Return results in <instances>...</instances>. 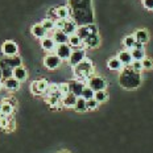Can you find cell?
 Here are the masks:
<instances>
[{
  "instance_id": "1",
  "label": "cell",
  "mask_w": 153,
  "mask_h": 153,
  "mask_svg": "<svg viewBox=\"0 0 153 153\" xmlns=\"http://www.w3.org/2000/svg\"><path fill=\"white\" fill-rule=\"evenodd\" d=\"M71 8V19L78 25H88L94 21L91 0H69Z\"/></svg>"
},
{
  "instance_id": "2",
  "label": "cell",
  "mask_w": 153,
  "mask_h": 153,
  "mask_svg": "<svg viewBox=\"0 0 153 153\" xmlns=\"http://www.w3.org/2000/svg\"><path fill=\"white\" fill-rule=\"evenodd\" d=\"M119 83L126 90H135L141 85V74L135 71L131 66H126L120 71Z\"/></svg>"
},
{
  "instance_id": "3",
  "label": "cell",
  "mask_w": 153,
  "mask_h": 153,
  "mask_svg": "<svg viewBox=\"0 0 153 153\" xmlns=\"http://www.w3.org/2000/svg\"><path fill=\"white\" fill-rule=\"evenodd\" d=\"M74 75L78 79H88L90 76H92V73H94V66H92V62L90 59L85 58L81 63H78L76 66H74Z\"/></svg>"
},
{
  "instance_id": "4",
  "label": "cell",
  "mask_w": 153,
  "mask_h": 153,
  "mask_svg": "<svg viewBox=\"0 0 153 153\" xmlns=\"http://www.w3.org/2000/svg\"><path fill=\"white\" fill-rule=\"evenodd\" d=\"M87 86L91 87L94 91H100L107 88V82L104 78H102L99 75H92L87 79Z\"/></svg>"
},
{
  "instance_id": "5",
  "label": "cell",
  "mask_w": 153,
  "mask_h": 153,
  "mask_svg": "<svg viewBox=\"0 0 153 153\" xmlns=\"http://www.w3.org/2000/svg\"><path fill=\"white\" fill-rule=\"evenodd\" d=\"M49 82L46 79H40V81H34L30 85V92L33 95H42L46 94L48 88H49Z\"/></svg>"
},
{
  "instance_id": "6",
  "label": "cell",
  "mask_w": 153,
  "mask_h": 153,
  "mask_svg": "<svg viewBox=\"0 0 153 153\" xmlns=\"http://www.w3.org/2000/svg\"><path fill=\"white\" fill-rule=\"evenodd\" d=\"M17 66H21V58L16 54V56H5L4 58L0 59V69L4 68H17Z\"/></svg>"
},
{
  "instance_id": "7",
  "label": "cell",
  "mask_w": 153,
  "mask_h": 153,
  "mask_svg": "<svg viewBox=\"0 0 153 153\" xmlns=\"http://www.w3.org/2000/svg\"><path fill=\"white\" fill-rule=\"evenodd\" d=\"M98 33V29L94 24H88V25H79L76 29V34L82 38V41H85L87 37H90L91 34Z\"/></svg>"
},
{
  "instance_id": "8",
  "label": "cell",
  "mask_w": 153,
  "mask_h": 153,
  "mask_svg": "<svg viewBox=\"0 0 153 153\" xmlns=\"http://www.w3.org/2000/svg\"><path fill=\"white\" fill-rule=\"evenodd\" d=\"M62 59L59 58L57 54H48V56L44 58V65H45L46 69L49 70H56L61 66Z\"/></svg>"
},
{
  "instance_id": "9",
  "label": "cell",
  "mask_w": 153,
  "mask_h": 153,
  "mask_svg": "<svg viewBox=\"0 0 153 153\" xmlns=\"http://www.w3.org/2000/svg\"><path fill=\"white\" fill-rule=\"evenodd\" d=\"M71 53H73V48L70 46L69 44H58L56 48V54L62 59V61H66V59L69 61Z\"/></svg>"
},
{
  "instance_id": "10",
  "label": "cell",
  "mask_w": 153,
  "mask_h": 153,
  "mask_svg": "<svg viewBox=\"0 0 153 153\" xmlns=\"http://www.w3.org/2000/svg\"><path fill=\"white\" fill-rule=\"evenodd\" d=\"M85 58H86L85 49H74L71 53V56H70V58H69V63L74 68V66H76L78 63H81Z\"/></svg>"
},
{
  "instance_id": "11",
  "label": "cell",
  "mask_w": 153,
  "mask_h": 153,
  "mask_svg": "<svg viewBox=\"0 0 153 153\" xmlns=\"http://www.w3.org/2000/svg\"><path fill=\"white\" fill-rule=\"evenodd\" d=\"M1 52H3L4 56H8V57L9 56H16L17 52H19V48H17V45H16V42L8 40L1 45Z\"/></svg>"
},
{
  "instance_id": "12",
  "label": "cell",
  "mask_w": 153,
  "mask_h": 153,
  "mask_svg": "<svg viewBox=\"0 0 153 153\" xmlns=\"http://www.w3.org/2000/svg\"><path fill=\"white\" fill-rule=\"evenodd\" d=\"M70 86V92L71 94L76 95V97H82V92H83V88L86 87L85 83L81 81V79H75V81L69 82Z\"/></svg>"
},
{
  "instance_id": "13",
  "label": "cell",
  "mask_w": 153,
  "mask_h": 153,
  "mask_svg": "<svg viewBox=\"0 0 153 153\" xmlns=\"http://www.w3.org/2000/svg\"><path fill=\"white\" fill-rule=\"evenodd\" d=\"M20 81H17V79L15 78V76H11V78H7L3 81V87L5 88V90L13 92V91H17L19 88H20Z\"/></svg>"
},
{
  "instance_id": "14",
  "label": "cell",
  "mask_w": 153,
  "mask_h": 153,
  "mask_svg": "<svg viewBox=\"0 0 153 153\" xmlns=\"http://www.w3.org/2000/svg\"><path fill=\"white\" fill-rule=\"evenodd\" d=\"M41 48L46 52H56V48H57V44L54 41L53 37H44L41 38Z\"/></svg>"
},
{
  "instance_id": "15",
  "label": "cell",
  "mask_w": 153,
  "mask_h": 153,
  "mask_svg": "<svg viewBox=\"0 0 153 153\" xmlns=\"http://www.w3.org/2000/svg\"><path fill=\"white\" fill-rule=\"evenodd\" d=\"M79 25L75 23L73 19H68V20L65 21V27L62 28V30L65 32L68 36H71V34H75L76 33V29H78Z\"/></svg>"
},
{
  "instance_id": "16",
  "label": "cell",
  "mask_w": 153,
  "mask_h": 153,
  "mask_svg": "<svg viewBox=\"0 0 153 153\" xmlns=\"http://www.w3.org/2000/svg\"><path fill=\"white\" fill-rule=\"evenodd\" d=\"M117 58L122 61V63L124 66H131V63L133 62L132 53H131V50H128V49L119 52V54H117Z\"/></svg>"
},
{
  "instance_id": "17",
  "label": "cell",
  "mask_w": 153,
  "mask_h": 153,
  "mask_svg": "<svg viewBox=\"0 0 153 153\" xmlns=\"http://www.w3.org/2000/svg\"><path fill=\"white\" fill-rule=\"evenodd\" d=\"M99 42H100V38L98 36V33H94L83 41V45L85 48H88V49H94V48L99 46Z\"/></svg>"
},
{
  "instance_id": "18",
  "label": "cell",
  "mask_w": 153,
  "mask_h": 153,
  "mask_svg": "<svg viewBox=\"0 0 153 153\" xmlns=\"http://www.w3.org/2000/svg\"><path fill=\"white\" fill-rule=\"evenodd\" d=\"M69 45L73 48V50H74V49H85L83 41H82V38L79 37L76 33L69 36Z\"/></svg>"
},
{
  "instance_id": "19",
  "label": "cell",
  "mask_w": 153,
  "mask_h": 153,
  "mask_svg": "<svg viewBox=\"0 0 153 153\" xmlns=\"http://www.w3.org/2000/svg\"><path fill=\"white\" fill-rule=\"evenodd\" d=\"M30 32H32V34H33L34 37H36V38H40V40L48 36V30L42 27V24H41V23L33 25V27H32V29H30Z\"/></svg>"
},
{
  "instance_id": "20",
  "label": "cell",
  "mask_w": 153,
  "mask_h": 153,
  "mask_svg": "<svg viewBox=\"0 0 153 153\" xmlns=\"http://www.w3.org/2000/svg\"><path fill=\"white\" fill-rule=\"evenodd\" d=\"M76 99H78V97L74 94H71V92H69L68 95H65V97L62 98V106L63 107H68V108H74L75 107V103H76Z\"/></svg>"
},
{
  "instance_id": "21",
  "label": "cell",
  "mask_w": 153,
  "mask_h": 153,
  "mask_svg": "<svg viewBox=\"0 0 153 153\" xmlns=\"http://www.w3.org/2000/svg\"><path fill=\"white\" fill-rule=\"evenodd\" d=\"M107 66L110 70H112V71H122V70L126 68V66L122 63V61H120L117 57H114V58L108 59L107 62Z\"/></svg>"
},
{
  "instance_id": "22",
  "label": "cell",
  "mask_w": 153,
  "mask_h": 153,
  "mask_svg": "<svg viewBox=\"0 0 153 153\" xmlns=\"http://www.w3.org/2000/svg\"><path fill=\"white\" fill-rule=\"evenodd\" d=\"M13 76L17 81H20V82H24V81H27V78H28V71H27V69L24 68L23 65L21 66H17V68H15L13 69Z\"/></svg>"
},
{
  "instance_id": "23",
  "label": "cell",
  "mask_w": 153,
  "mask_h": 153,
  "mask_svg": "<svg viewBox=\"0 0 153 153\" xmlns=\"http://www.w3.org/2000/svg\"><path fill=\"white\" fill-rule=\"evenodd\" d=\"M53 38L57 45H58V44H69V36L63 30L56 29L54 30V34H53Z\"/></svg>"
},
{
  "instance_id": "24",
  "label": "cell",
  "mask_w": 153,
  "mask_h": 153,
  "mask_svg": "<svg viewBox=\"0 0 153 153\" xmlns=\"http://www.w3.org/2000/svg\"><path fill=\"white\" fill-rule=\"evenodd\" d=\"M57 19H71V8L66 7V5H62V7L57 8Z\"/></svg>"
},
{
  "instance_id": "25",
  "label": "cell",
  "mask_w": 153,
  "mask_h": 153,
  "mask_svg": "<svg viewBox=\"0 0 153 153\" xmlns=\"http://www.w3.org/2000/svg\"><path fill=\"white\" fill-rule=\"evenodd\" d=\"M135 37H136V41L137 42H141V44H146L149 40V34L145 29H139L135 32Z\"/></svg>"
},
{
  "instance_id": "26",
  "label": "cell",
  "mask_w": 153,
  "mask_h": 153,
  "mask_svg": "<svg viewBox=\"0 0 153 153\" xmlns=\"http://www.w3.org/2000/svg\"><path fill=\"white\" fill-rule=\"evenodd\" d=\"M74 108L78 112H85V111H87V100H86L83 97H78Z\"/></svg>"
},
{
  "instance_id": "27",
  "label": "cell",
  "mask_w": 153,
  "mask_h": 153,
  "mask_svg": "<svg viewBox=\"0 0 153 153\" xmlns=\"http://www.w3.org/2000/svg\"><path fill=\"white\" fill-rule=\"evenodd\" d=\"M0 108H1V111H3V112H4L5 115H7V116L12 115V114H13V111L16 110V108L12 106L11 103H8L7 100H3V102H1V104H0Z\"/></svg>"
},
{
  "instance_id": "28",
  "label": "cell",
  "mask_w": 153,
  "mask_h": 153,
  "mask_svg": "<svg viewBox=\"0 0 153 153\" xmlns=\"http://www.w3.org/2000/svg\"><path fill=\"white\" fill-rule=\"evenodd\" d=\"M131 53H132V57L135 61H143L145 58V53L144 49H137V48H133L131 49Z\"/></svg>"
},
{
  "instance_id": "29",
  "label": "cell",
  "mask_w": 153,
  "mask_h": 153,
  "mask_svg": "<svg viewBox=\"0 0 153 153\" xmlns=\"http://www.w3.org/2000/svg\"><path fill=\"white\" fill-rule=\"evenodd\" d=\"M41 24H42V27L45 28L48 32L50 30H54L56 29V20H53V19L48 17V19H44L42 21H41Z\"/></svg>"
},
{
  "instance_id": "30",
  "label": "cell",
  "mask_w": 153,
  "mask_h": 153,
  "mask_svg": "<svg viewBox=\"0 0 153 153\" xmlns=\"http://www.w3.org/2000/svg\"><path fill=\"white\" fill-rule=\"evenodd\" d=\"M123 44H124V46H126L128 50L133 49L135 45H136V37H135V34H132V36H127L126 38H124Z\"/></svg>"
},
{
  "instance_id": "31",
  "label": "cell",
  "mask_w": 153,
  "mask_h": 153,
  "mask_svg": "<svg viewBox=\"0 0 153 153\" xmlns=\"http://www.w3.org/2000/svg\"><path fill=\"white\" fill-rule=\"evenodd\" d=\"M94 98L97 99L99 103H103V102H106L108 99V94L106 92V90H100V91H95V95Z\"/></svg>"
},
{
  "instance_id": "32",
  "label": "cell",
  "mask_w": 153,
  "mask_h": 153,
  "mask_svg": "<svg viewBox=\"0 0 153 153\" xmlns=\"http://www.w3.org/2000/svg\"><path fill=\"white\" fill-rule=\"evenodd\" d=\"M94 95H95V91L92 90L91 87H88V86H86V87L83 88V92H82V97H83L86 100L92 99V98H94Z\"/></svg>"
},
{
  "instance_id": "33",
  "label": "cell",
  "mask_w": 153,
  "mask_h": 153,
  "mask_svg": "<svg viewBox=\"0 0 153 153\" xmlns=\"http://www.w3.org/2000/svg\"><path fill=\"white\" fill-rule=\"evenodd\" d=\"M98 106H99V102L95 99V98H92V99H88V100H87V110H88V111L97 110Z\"/></svg>"
},
{
  "instance_id": "34",
  "label": "cell",
  "mask_w": 153,
  "mask_h": 153,
  "mask_svg": "<svg viewBox=\"0 0 153 153\" xmlns=\"http://www.w3.org/2000/svg\"><path fill=\"white\" fill-rule=\"evenodd\" d=\"M131 68L137 73H141V70H144V68H143V62L141 61H135V59H133V62L131 63Z\"/></svg>"
},
{
  "instance_id": "35",
  "label": "cell",
  "mask_w": 153,
  "mask_h": 153,
  "mask_svg": "<svg viewBox=\"0 0 153 153\" xmlns=\"http://www.w3.org/2000/svg\"><path fill=\"white\" fill-rule=\"evenodd\" d=\"M1 71H3V79L13 76V69L12 68H4V69H1Z\"/></svg>"
},
{
  "instance_id": "36",
  "label": "cell",
  "mask_w": 153,
  "mask_h": 153,
  "mask_svg": "<svg viewBox=\"0 0 153 153\" xmlns=\"http://www.w3.org/2000/svg\"><path fill=\"white\" fill-rule=\"evenodd\" d=\"M59 92L65 97L70 92V86H69V82L68 83H59Z\"/></svg>"
},
{
  "instance_id": "37",
  "label": "cell",
  "mask_w": 153,
  "mask_h": 153,
  "mask_svg": "<svg viewBox=\"0 0 153 153\" xmlns=\"http://www.w3.org/2000/svg\"><path fill=\"white\" fill-rule=\"evenodd\" d=\"M141 62H143V68H144L145 70H152L153 69V61L151 58H146L145 57Z\"/></svg>"
},
{
  "instance_id": "38",
  "label": "cell",
  "mask_w": 153,
  "mask_h": 153,
  "mask_svg": "<svg viewBox=\"0 0 153 153\" xmlns=\"http://www.w3.org/2000/svg\"><path fill=\"white\" fill-rule=\"evenodd\" d=\"M143 5L148 11H153V0H143Z\"/></svg>"
},
{
  "instance_id": "39",
  "label": "cell",
  "mask_w": 153,
  "mask_h": 153,
  "mask_svg": "<svg viewBox=\"0 0 153 153\" xmlns=\"http://www.w3.org/2000/svg\"><path fill=\"white\" fill-rule=\"evenodd\" d=\"M49 17L53 19V20H57V8H50L49 9Z\"/></svg>"
},
{
  "instance_id": "40",
  "label": "cell",
  "mask_w": 153,
  "mask_h": 153,
  "mask_svg": "<svg viewBox=\"0 0 153 153\" xmlns=\"http://www.w3.org/2000/svg\"><path fill=\"white\" fill-rule=\"evenodd\" d=\"M4 100H7L8 103H11L12 106L16 108V100H15V98H7V99H4Z\"/></svg>"
},
{
  "instance_id": "41",
  "label": "cell",
  "mask_w": 153,
  "mask_h": 153,
  "mask_svg": "<svg viewBox=\"0 0 153 153\" xmlns=\"http://www.w3.org/2000/svg\"><path fill=\"white\" fill-rule=\"evenodd\" d=\"M4 117H7V115L1 111V108H0V119H4Z\"/></svg>"
},
{
  "instance_id": "42",
  "label": "cell",
  "mask_w": 153,
  "mask_h": 153,
  "mask_svg": "<svg viewBox=\"0 0 153 153\" xmlns=\"http://www.w3.org/2000/svg\"><path fill=\"white\" fill-rule=\"evenodd\" d=\"M3 79V71H1V69H0V81Z\"/></svg>"
},
{
  "instance_id": "43",
  "label": "cell",
  "mask_w": 153,
  "mask_h": 153,
  "mask_svg": "<svg viewBox=\"0 0 153 153\" xmlns=\"http://www.w3.org/2000/svg\"><path fill=\"white\" fill-rule=\"evenodd\" d=\"M59 153H69V152H68V151H61Z\"/></svg>"
},
{
  "instance_id": "44",
  "label": "cell",
  "mask_w": 153,
  "mask_h": 153,
  "mask_svg": "<svg viewBox=\"0 0 153 153\" xmlns=\"http://www.w3.org/2000/svg\"><path fill=\"white\" fill-rule=\"evenodd\" d=\"M1 86H3V85H1V81H0V88H1Z\"/></svg>"
}]
</instances>
